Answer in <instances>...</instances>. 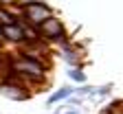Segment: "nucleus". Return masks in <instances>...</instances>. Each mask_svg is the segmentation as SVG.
I'll return each mask as SVG.
<instances>
[{
	"mask_svg": "<svg viewBox=\"0 0 123 114\" xmlns=\"http://www.w3.org/2000/svg\"><path fill=\"white\" fill-rule=\"evenodd\" d=\"M0 94L7 96V99H13V101H24V99L31 96L29 88L22 86L13 72H9L5 79H0Z\"/></svg>",
	"mask_w": 123,
	"mask_h": 114,
	"instance_id": "nucleus-2",
	"label": "nucleus"
},
{
	"mask_svg": "<svg viewBox=\"0 0 123 114\" xmlns=\"http://www.w3.org/2000/svg\"><path fill=\"white\" fill-rule=\"evenodd\" d=\"M70 92H73V88H59L57 92H53V94L49 96V105H53V103H59V101L68 99V96H70Z\"/></svg>",
	"mask_w": 123,
	"mask_h": 114,
	"instance_id": "nucleus-5",
	"label": "nucleus"
},
{
	"mask_svg": "<svg viewBox=\"0 0 123 114\" xmlns=\"http://www.w3.org/2000/svg\"><path fill=\"white\" fill-rule=\"evenodd\" d=\"M108 114H123V101L121 99L112 101L110 105H108Z\"/></svg>",
	"mask_w": 123,
	"mask_h": 114,
	"instance_id": "nucleus-8",
	"label": "nucleus"
},
{
	"mask_svg": "<svg viewBox=\"0 0 123 114\" xmlns=\"http://www.w3.org/2000/svg\"><path fill=\"white\" fill-rule=\"evenodd\" d=\"M37 33H40V40L46 42V44H66V26L64 22H62L57 15H53V18L44 20L40 26H37Z\"/></svg>",
	"mask_w": 123,
	"mask_h": 114,
	"instance_id": "nucleus-1",
	"label": "nucleus"
},
{
	"mask_svg": "<svg viewBox=\"0 0 123 114\" xmlns=\"http://www.w3.org/2000/svg\"><path fill=\"white\" fill-rule=\"evenodd\" d=\"M13 22H15V18L7 11V7L0 5V26H9V24H13Z\"/></svg>",
	"mask_w": 123,
	"mask_h": 114,
	"instance_id": "nucleus-6",
	"label": "nucleus"
},
{
	"mask_svg": "<svg viewBox=\"0 0 123 114\" xmlns=\"http://www.w3.org/2000/svg\"><path fill=\"white\" fill-rule=\"evenodd\" d=\"M0 44H2V33H0Z\"/></svg>",
	"mask_w": 123,
	"mask_h": 114,
	"instance_id": "nucleus-11",
	"label": "nucleus"
},
{
	"mask_svg": "<svg viewBox=\"0 0 123 114\" xmlns=\"http://www.w3.org/2000/svg\"><path fill=\"white\" fill-rule=\"evenodd\" d=\"M110 88H112V86H103V88L97 90V94H108V92H110Z\"/></svg>",
	"mask_w": 123,
	"mask_h": 114,
	"instance_id": "nucleus-9",
	"label": "nucleus"
},
{
	"mask_svg": "<svg viewBox=\"0 0 123 114\" xmlns=\"http://www.w3.org/2000/svg\"><path fill=\"white\" fill-rule=\"evenodd\" d=\"M57 114H77L75 110H66V112H57Z\"/></svg>",
	"mask_w": 123,
	"mask_h": 114,
	"instance_id": "nucleus-10",
	"label": "nucleus"
},
{
	"mask_svg": "<svg viewBox=\"0 0 123 114\" xmlns=\"http://www.w3.org/2000/svg\"><path fill=\"white\" fill-rule=\"evenodd\" d=\"M53 9L46 5V2H37V5H29V7H24V13H22V20L26 22V24H31V26H40L44 20H49V18H53Z\"/></svg>",
	"mask_w": 123,
	"mask_h": 114,
	"instance_id": "nucleus-3",
	"label": "nucleus"
},
{
	"mask_svg": "<svg viewBox=\"0 0 123 114\" xmlns=\"http://www.w3.org/2000/svg\"><path fill=\"white\" fill-rule=\"evenodd\" d=\"M68 77L73 81H77V84H84V81H86V75L81 72V68H70L68 70Z\"/></svg>",
	"mask_w": 123,
	"mask_h": 114,
	"instance_id": "nucleus-7",
	"label": "nucleus"
},
{
	"mask_svg": "<svg viewBox=\"0 0 123 114\" xmlns=\"http://www.w3.org/2000/svg\"><path fill=\"white\" fill-rule=\"evenodd\" d=\"M0 33H2V42H9V44H24V35H22V29L15 20L13 24L9 26H0Z\"/></svg>",
	"mask_w": 123,
	"mask_h": 114,
	"instance_id": "nucleus-4",
	"label": "nucleus"
}]
</instances>
